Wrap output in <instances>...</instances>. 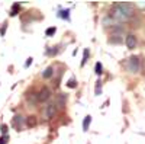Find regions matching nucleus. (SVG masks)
I'll return each mask as SVG.
<instances>
[{
    "label": "nucleus",
    "instance_id": "1",
    "mask_svg": "<svg viewBox=\"0 0 145 144\" xmlns=\"http://www.w3.org/2000/svg\"><path fill=\"white\" fill-rule=\"evenodd\" d=\"M132 13H134V6L128 2H122L113 5V7L109 12V16L115 22H125L132 16Z\"/></svg>",
    "mask_w": 145,
    "mask_h": 144
},
{
    "label": "nucleus",
    "instance_id": "2",
    "mask_svg": "<svg viewBox=\"0 0 145 144\" xmlns=\"http://www.w3.org/2000/svg\"><path fill=\"white\" fill-rule=\"evenodd\" d=\"M126 68H128V71H131V73H138V70H139V58L135 57V55L129 57L128 61H126Z\"/></svg>",
    "mask_w": 145,
    "mask_h": 144
},
{
    "label": "nucleus",
    "instance_id": "3",
    "mask_svg": "<svg viewBox=\"0 0 145 144\" xmlns=\"http://www.w3.org/2000/svg\"><path fill=\"white\" fill-rule=\"evenodd\" d=\"M50 98H51V89L46 86L41 87V90L38 92V102H46Z\"/></svg>",
    "mask_w": 145,
    "mask_h": 144
},
{
    "label": "nucleus",
    "instance_id": "4",
    "mask_svg": "<svg viewBox=\"0 0 145 144\" xmlns=\"http://www.w3.org/2000/svg\"><path fill=\"white\" fill-rule=\"evenodd\" d=\"M57 114V105L55 103H50L45 109V118H52Z\"/></svg>",
    "mask_w": 145,
    "mask_h": 144
},
{
    "label": "nucleus",
    "instance_id": "5",
    "mask_svg": "<svg viewBox=\"0 0 145 144\" xmlns=\"http://www.w3.org/2000/svg\"><path fill=\"white\" fill-rule=\"evenodd\" d=\"M125 42H126V47L132 50V48H135V45H137V37H135V35H132V34H129L126 37Z\"/></svg>",
    "mask_w": 145,
    "mask_h": 144
},
{
    "label": "nucleus",
    "instance_id": "6",
    "mask_svg": "<svg viewBox=\"0 0 145 144\" xmlns=\"http://www.w3.org/2000/svg\"><path fill=\"white\" fill-rule=\"evenodd\" d=\"M65 101H67V95H65V93H59V95L57 96V101H55L57 108H58V106H64Z\"/></svg>",
    "mask_w": 145,
    "mask_h": 144
},
{
    "label": "nucleus",
    "instance_id": "7",
    "mask_svg": "<svg viewBox=\"0 0 145 144\" xmlns=\"http://www.w3.org/2000/svg\"><path fill=\"white\" fill-rule=\"evenodd\" d=\"M52 74H54V67H46L45 71L42 73V77L44 79H50V77H52Z\"/></svg>",
    "mask_w": 145,
    "mask_h": 144
},
{
    "label": "nucleus",
    "instance_id": "8",
    "mask_svg": "<svg viewBox=\"0 0 145 144\" xmlns=\"http://www.w3.org/2000/svg\"><path fill=\"white\" fill-rule=\"evenodd\" d=\"M36 122H38V119H36V116H33V115L28 116V119H26V125L28 127H35Z\"/></svg>",
    "mask_w": 145,
    "mask_h": 144
},
{
    "label": "nucleus",
    "instance_id": "9",
    "mask_svg": "<svg viewBox=\"0 0 145 144\" xmlns=\"http://www.w3.org/2000/svg\"><path fill=\"white\" fill-rule=\"evenodd\" d=\"M90 122H91V116H90V115H87L86 118H84V121H83V130H84V131H87V130H89Z\"/></svg>",
    "mask_w": 145,
    "mask_h": 144
},
{
    "label": "nucleus",
    "instance_id": "10",
    "mask_svg": "<svg viewBox=\"0 0 145 144\" xmlns=\"http://www.w3.org/2000/svg\"><path fill=\"white\" fill-rule=\"evenodd\" d=\"M22 121H23L22 116H15V118H13V122H12V124H13V127H18V128H19V127L22 125Z\"/></svg>",
    "mask_w": 145,
    "mask_h": 144
},
{
    "label": "nucleus",
    "instance_id": "11",
    "mask_svg": "<svg viewBox=\"0 0 145 144\" xmlns=\"http://www.w3.org/2000/svg\"><path fill=\"white\" fill-rule=\"evenodd\" d=\"M102 63H96V66H94V71H96V74H102L103 71H102Z\"/></svg>",
    "mask_w": 145,
    "mask_h": 144
},
{
    "label": "nucleus",
    "instance_id": "12",
    "mask_svg": "<svg viewBox=\"0 0 145 144\" xmlns=\"http://www.w3.org/2000/svg\"><path fill=\"white\" fill-rule=\"evenodd\" d=\"M119 37H120L119 34H113L112 38H110V42H120V41H122V38H119Z\"/></svg>",
    "mask_w": 145,
    "mask_h": 144
},
{
    "label": "nucleus",
    "instance_id": "13",
    "mask_svg": "<svg viewBox=\"0 0 145 144\" xmlns=\"http://www.w3.org/2000/svg\"><path fill=\"white\" fill-rule=\"evenodd\" d=\"M67 86H68V87H76V86H77L76 79H70V80H68V83H67Z\"/></svg>",
    "mask_w": 145,
    "mask_h": 144
},
{
    "label": "nucleus",
    "instance_id": "14",
    "mask_svg": "<svg viewBox=\"0 0 145 144\" xmlns=\"http://www.w3.org/2000/svg\"><path fill=\"white\" fill-rule=\"evenodd\" d=\"M87 58H89V50H84V53H83V61H81V66L87 61Z\"/></svg>",
    "mask_w": 145,
    "mask_h": 144
},
{
    "label": "nucleus",
    "instance_id": "15",
    "mask_svg": "<svg viewBox=\"0 0 145 144\" xmlns=\"http://www.w3.org/2000/svg\"><path fill=\"white\" fill-rule=\"evenodd\" d=\"M58 16L59 18H64V19H68V10H61L58 13Z\"/></svg>",
    "mask_w": 145,
    "mask_h": 144
},
{
    "label": "nucleus",
    "instance_id": "16",
    "mask_svg": "<svg viewBox=\"0 0 145 144\" xmlns=\"http://www.w3.org/2000/svg\"><path fill=\"white\" fill-rule=\"evenodd\" d=\"M55 31H57L55 28H48V29L45 31V34H46V35H52V34H55Z\"/></svg>",
    "mask_w": 145,
    "mask_h": 144
},
{
    "label": "nucleus",
    "instance_id": "17",
    "mask_svg": "<svg viewBox=\"0 0 145 144\" xmlns=\"http://www.w3.org/2000/svg\"><path fill=\"white\" fill-rule=\"evenodd\" d=\"M100 92H102V85H100V82H97V85H96V93L100 95Z\"/></svg>",
    "mask_w": 145,
    "mask_h": 144
},
{
    "label": "nucleus",
    "instance_id": "18",
    "mask_svg": "<svg viewBox=\"0 0 145 144\" xmlns=\"http://www.w3.org/2000/svg\"><path fill=\"white\" fill-rule=\"evenodd\" d=\"M31 64H32V58H31V57H29V58H28V60H26V63H25V67H29V66H31Z\"/></svg>",
    "mask_w": 145,
    "mask_h": 144
},
{
    "label": "nucleus",
    "instance_id": "19",
    "mask_svg": "<svg viewBox=\"0 0 145 144\" xmlns=\"http://www.w3.org/2000/svg\"><path fill=\"white\" fill-rule=\"evenodd\" d=\"M6 143H7V137H6V135L0 138V144H6Z\"/></svg>",
    "mask_w": 145,
    "mask_h": 144
},
{
    "label": "nucleus",
    "instance_id": "20",
    "mask_svg": "<svg viewBox=\"0 0 145 144\" xmlns=\"http://www.w3.org/2000/svg\"><path fill=\"white\" fill-rule=\"evenodd\" d=\"M2 133H3V134L7 133V127H6V125H2Z\"/></svg>",
    "mask_w": 145,
    "mask_h": 144
}]
</instances>
